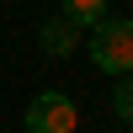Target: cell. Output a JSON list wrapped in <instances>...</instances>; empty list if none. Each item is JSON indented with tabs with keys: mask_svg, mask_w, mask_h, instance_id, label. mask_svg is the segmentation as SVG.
<instances>
[{
	"mask_svg": "<svg viewBox=\"0 0 133 133\" xmlns=\"http://www.w3.org/2000/svg\"><path fill=\"white\" fill-rule=\"evenodd\" d=\"M91 64L101 75H133V21L101 16L91 27Z\"/></svg>",
	"mask_w": 133,
	"mask_h": 133,
	"instance_id": "6da1fadb",
	"label": "cell"
},
{
	"mask_svg": "<svg viewBox=\"0 0 133 133\" xmlns=\"http://www.w3.org/2000/svg\"><path fill=\"white\" fill-rule=\"evenodd\" d=\"M75 123H80V112L64 91H37L27 107V133H75Z\"/></svg>",
	"mask_w": 133,
	"mask_h": 133,
	"instance_id": "7a4b0ae2",
	"label": "cell"
},
{
	"mask_svg": "<svg viewBox=\"0 0 133 133\" xmlns=\"http://www.w3.org/2000/svg\"><path fill=\"white\" fill-rule=\"evenodd\" d=\"M75 43H80V27H69L64 16H48V21L37 27V48L48 53V59H69Z\"/></svg>",
	"mask_w": 133,
	"mask_h": 133,
	"instance_id": "3957f363",
	"label": "cell"
},
{
	"mask_svg": "<svg viewBox=\"0 0 133 133\" xmlns=\"http://www.w3.org/2000/svg\"><path fill=\"white\" fill-rule=\"evenodd\" d=\"M59 16L69 21V27H80V32H91L96 21L107 16V0H59Z\"/></svg>",
	"mask_w": 133,
	"mask_h": 133,
	"instance_id": "277c9868",
	"label": "cell"
},
{
	"mask_svg": "<svg viewBox=\"0 0 133 133\" xmlns=\"http://www.w3.org/2000/svg\"><path fill=\"white\" fill-rule=\"evenodd\" d=\"M112 112L133 128V75H117V85H112Z\"/></svg>",
	"mask_w": 133,
	"mask_h": 133,
	"instance_id": "5b68a950",
	"label": "cell"
},
{
	"mask_svg": "<svg viewBox=\"0 0 133 133\" xmlns=\"http://www.w3.org/2000/svg\"><path fill=\"white\" fill-rule=\"evenodd\" d=\"M128 133H133V128H128Z\"/></svg>",
	"mask_w": 133,
	"mask_h": 133,
	"instance_id": "8992f818",
	"label": "cell"
}]
</instances>
